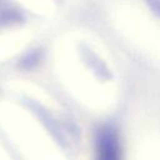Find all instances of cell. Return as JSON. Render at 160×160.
<instances>
[{
  "instance_id": "1",
  "label": "cell",
  "mask_w": 160,
  "mask_h": 160,
  "mask_svg": "<svg viewBox=\"0 0 160 160\" xmlns=\"http://www.w3.org/2000/svg\"><path fill=\"white\" fill-rule=\"evenodd\" d=\"M0 160H94L88 136L52 114L0 110Z\"/></svg>"
}]
</instances>
